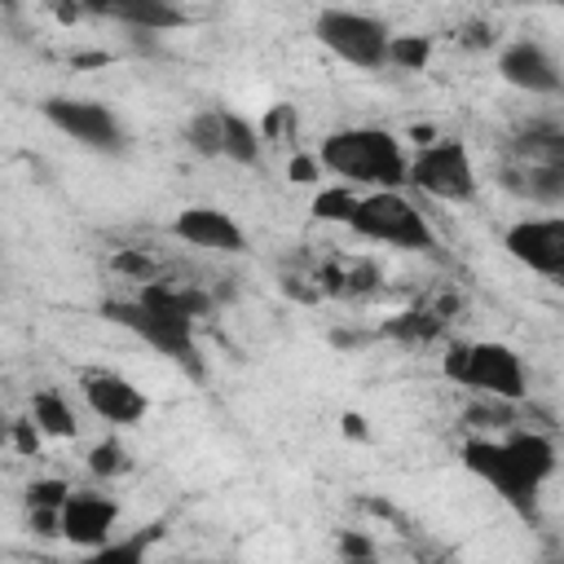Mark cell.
Masks as SVG:
<instances>
[{"label":"cell","instance_id":"f546056e","mask_svg":"<svg viewBox=\"0 0 564 564\" xmlns=\"http://www.w3.org/2000/svg\"><path fill=\"white\" fill-rule=\"evenodd\" d=\"M339 432H344L348 441H370V423H366V414H357V410L339 414Z\"/></svg>","mask_w":564,"mask_h":564},{"label":"cell","instance_id":"d6986e66","mask_svg":"<svg viewBox=\"0 0 564 564\" xmlns=\"http://www.w3.org/2000/svg\"><path fill=\"white\" fill-rule=\"evenodd\" d=\"M260 145H264V132L251 119H242L238 110H225V159H234L238 167H256Z\"/></svg>","mask_w":564,"mask_h":564},{"label":"cell","instance_id":"ffe728a7","mask_svg":"<svg viewBox=\"0 0 564 564\" xmlns=\"http://www.w3.org/2000/svg\"><path fill=\"white\" fill-rule=\"evenodd\" d=\"M185 145L198 159H225V110H198V115H189Z\"/></svg>","mask_w":564,"mask_h":564},{"label":"cell","instance_id":"484cf974","mask_svg":"<svg viewBox=\"0 0 564 564\" xmlns=\"http://www.w3.org/2000/svg\"><path fill=\"white\" fill-rule=\"evenodd\" d=\"M40 441H44V432H40V423H35L31 414L9 423V445H13L22 458H35V454H40Z\"/></svg>","mask_w":564,"mask_h":564},{"label":"cell","instance_id":"f1b7e54d","mask_svg":"<svg viewBox=\"0 0 564 564\" xmlns=\"http://www.w3.org/2000/svg\"><path fill=\"white\" fill-rule=\"evenodd\" d=\"M260 132H264V141H278L282 132H291V106H273V110L264 115Z\"/></svg>","mask_w":564,"mask_h":564},{"label":"cell","instance_id":"8fae6325","mask_svg":"<svg viewBox=\"0 0 564 564\" xmlns=\"http://www.w3.org/2000/svg\"><path fill=\"white\" fill-rule=\"evenodd\" d=\"M498 75H502L511 88L529 93V97H555V93H564V70H560L555 57H551L542 44H533V40H511V44L498 53Z\"/></svg>","mask_w":564,"mask_h":564},{"label":"cell","instance_id":"7402d4cb","mask_svg":"<svg viewBox=\"0 0 564 564\" xmlns=\"http://www.w3.org/2000/svg\"><path fill=\"white\" fill-rule=\"evenodd\" d=\"M432 62V35H419V31H392L388 40V66L397 70H423Z\"/></svg>","mask_w":564,"mask_h":564},{"label":"cell","instance_id":"4316f807","mask_svg":"<svg viewBox=\"0 0 564 564\" xmlns=\"http://www.w3.org/2000/svg\"><path fill=\"white\" fill-rule=\"evenodd\" d=\"M326 167H322V159L317 154H295L291 163H286V176L295 181V185H317V176H322Z\"/></svg>","mask_w":564,"mask_h":564},{"label":"cell","instance_id":"52a82bcc","mask_svg":"<svg viewBox=\"0 0 564 564\" xmlns=\"http://www.w3.org/2000/svg\"><path fill=\"white\" fill-rule=\"evenodd\" d=\"M410 185L441 203H471L476 163L458 137H436L432 145H419V154L410 159Z\"/></svg>","mask_w":564,"mask_h":564},{"label":"cell","instance_id":"2e32d148","mask_svg":"<svg viewBox=\"0 0 564 564\" xmlns=\"http://www.w3.org/2000/svg\"><path fill=\"white\" fill-rule=\"evenodd\" d=\"M511 163L564 172V128H555V123H533V128H524V132L511 141Z\"/></svg>","mask_w":564,"mask_h":564},{"label":"cell","instance_id":"e0dca14e","mask_svg":"<svg viewBox=\"0 0 564 564\" xmlns=\"http://www.w3.org/2000/svg\"><path fill=\"white\" fill-rule=\"evenodd\" d=\"M31 419H35L40 432L53 436V441H70V436L79 432V419H75L70 401H66L57 388H35V397H31Z\"/></svg>","mask_w":564,"mask_h":564},{"label":"cell","instance_id":"1f68e13d","mask_svg":"<svg viewBox=\"0 0 564 564\" xmlns=\"http://www.w3.org/2000/svg\"><path fill=\"white\" fill-rule=\"evenodd\" d=\"M4 13H18V0H4Z\"/></svg>","mask_w":564,"mask_h":564},{"label":"cell","instance_id":"ac0fdd59","mask_svg":"<svg viewBox=\"0 0 564 564\" xmlns=\"http://www.w3.org/2000/svg\"><path fill=\"white\" fill-rule=\"evenodd\" d=\"M441 330H445V308H423V304L383 322V335L397 344H432Z\"/></svg>","mask_w":564,"mask_h":564},{"label":"cell","instance_id":"5bb4252c","mask_svg":"<svg viewBox=\"0 0 564 564\" xmlns=\"http://www.w3.org/2000/svg\"><path fill=\"white\" fill-rule=\"evenodd\" d=\"M88 13L115 18L132 31H176L185 26V9L176 0H84Z\"/></svg>","mask_w":564,"mask_h":564},{"label":"cell","instance_id":"cb8c5ba5","mask_svg":"<svg viewBox=\"0 0 564 564\" xmlns=\"http://www.w3.org/2000/svg\"><path fill=\"white\" fill-rule=\"evenodd\" d=\"M110 273H119V278H128V282H154V278H159V264H154L141 247H119V251L110 256Z\"/></svg>","mask_w":564,"mask_h":564},{"label":"cell","instance_id":"9c48e42d","mask_svg":"<svg viewBox=\"0 0 564 564\" xmlns=\"http://www.w3.org/2000/svg\"><path fill=\"white\" fill-rule=\"evenodd\" d=\"M502 247L516 264L564 282V216H524V220L507 225Z\"/></svg>","mask_w":564,"mask_h":564},{"label":"cell","instance_id":"30bf717a","mask_svg":"<svg viewBox=\"0 0 564 564\" xmlns=\"http://www.w3.org/2000/svg\"><path fill=\"white\" fill-rule=\"evenodd\" d=\"M79 392H84L88 410H93L97 419L115 423V427H132V423H141L145 410H150L145 392H141L132 379H123L119 370H101V366H97V370H84V375H79Z\"/></svg>","mask_w":564,"mask_h":564},{"label":"cell","instance_id":"7c38bea8","mask_svg":"<svg viewBox=\"0 0 564 564\" xmlns=\"http://www.w3.org/2000/svg\"><path fill=\"white\" fill-rule=\"evenodd\" d=\"M119 524V502L106 498V494H93V489H70V498L62 502V538L84 546V551H97L110 542Z\"/></svg>","mask_w":564,"mask_h":564},{"label":"cell","instance_id":"6da1fadb","mask_svg":"<svg viewBox=\"0 0 564 564\" xmlns=\"http://www.w3.org/2000/svg\"><path fill=\"white\" fill-rule=\"evenodd\" d=\"M555 441L542 432H507V436H471L463 445V467L480 476L507 507L520 516L538 511L542 485L555 476Z\"/></svg>","mask_w":564,"mask_h":564},{"label":"cell","instance_id":"8992f818","mask_svg":"<svg viewBox=\"0 0 564 564\" xmlns=\"http://www.w3.org/2000/svg\"><path fill=\"white\" fill-rule=\"evenodd\" d=\"M313 35L339 62H348L357 70L388 66V40H392V31L375 13H361V9H322L313 18Z\"/></svg>","mask_w":564,"mask_h":564},{"label":"cell","instance_id":"4fadbf2b","mask_svg":"<svg viewBox=\"0 0 564 564\" xmlns=\"http://www.w3.org/2000/svg\"><path fill=\"white\" fill-rule=\"evenodd\" d=\"M172 234H176L181 242H189V247L220 251V256H238V251H247V238H242L238 220H234L229 212L212 207V203H194V207L176 212Z\"/></svg>","mask_w":564,"mask_h":564},{"label":"cell","instance_id":"9a60e30c","mask_svg":"<svg viewBox=\"0 0 564 564\" xmlns=\"http://www.w3.org/2000/svg\"><path fill=\"white\" fill-rule=\"evenodd\" d=\"M141 304L150 308H163L172 317H185V322H198L212 313V295L203 286H189V282H167V278H154V282H141L137 291Z\"/></svg>","mask_w":564,"mask_h":564},{"label":"cell","instance_id":"7a4b0ae2","mask_svg":"<svg viewBox=\"0 0 564 564\" xmlns=\"http://www.w3.org/2000/svg\"><path fill=\"white\" fill-rule=\"evenodd\" d=\"M317 159L326 172H335L348 185H370V189H401L410 181V159L401 141L388 128H339L317 145Z\"/></svg>","mask_w":564,"mask_h":564},{"label":"cell","instance_id":"83f0119b","mask_svg":"<svg viewBox=\"0 0 564 564\" xmlns=\"http://www.w3.org/2000/svg\"><path fill=\"white\" fill-rule=\"evenodd\" d=\"M339 555H344V560H375V555H379V546H375L366 533L344 529V533H339Z\"/></svg>","mask_w":564,"mask_h":564},{"label":"cell","instance_id":"d4e9b609","mask_svg":"<svg viewBox=\"0 0 564 564\" xmlns=\"http://www.w3.org/2000/svg\"><path fill=\"white\" fill-rule=\"evenodd\" d=\"M70 498V485L66 480H57V476H44V480H31V489H26V507H57L62 511V502Z\"/></svg>","mask_w":564,"mask_h":564},{"label":"cell","instance_id":"44dd1931","mask_svg":"<svg viewBox=\"0 0 564 564\" xmlns=\"http://www.w3.org/2000/svg\"><path fill=\"white\" fill-rule=\"evenodd\" d=\"M357 203H361L357 185L335 181V185H322V189L313 194V216H317V220H326V225H352Z\"/></svg>","mask_w":564,"mask_h":564},{"label":"cell","instance_id":"4dcf8cb0","mask_svg":"<svg viewBox=\"0 0 564 564\" xmlns=\"http://www.w3.org/2000/svg\"><path fill=\"white\" fill-rule=\"evenodd\" d=\"M110 62V53H75L70 57V66H106Z\"/></svg>","mask_w":564,"mask_h":564},{"label":"cell","instance_id":"603a6c76","mask_svg":"<svg viewBox=\"0 0 564 564\" xmlns=\"http://www.w3.org/2000/svg\"><path fill=\"white\" fill-rule=\"evenodd\" d=\"M132 467V458H128V449L115 441V436H106V441H97L93 449H88V471L97 476V480H115V476H123Z\"/></svg>","mask_w":564,"mask_h":564},{"label":"cell","instance_id":"277c9868","mask_svg":"<svg viewBox=\"0 0 564 564\" xmlns=\"http://www.w3.org/2000/svg\"><path fill=\"white\" fill-rule=\"evenodd\" d=\"M348 229L357 238L388 242L397 251H436L441 247L436 242V229L427 225V216L401 189H370V194H361Z\"/></svg>","mask_w":564,"mask_h":564},{"label":"cell","instance_id":"3957f363","mask_svg":"<svg viewBox=\"0 0 564 564\" xmlns=\"http://www.w3.org/2000/svg\"><path fill=\"white\" fill-rule=\"evenodd\" d=\"M441 375L458 388H471L480 397L494 401H524L529 379H524V361L516 348L498 344V339H458L445 348L441 357Z\"/></svg>","mask_w":564,"mask_h":564},{"label":"cell","instance_id":"5b68a950","mask_svg":"<svg viewBox=\"0 0 564 564\" xmlns=\"http://www.w3.org/2000/svg\"><path fill=\"white\" fill-rule=\"evenodd\" d=\"M101 317L115 322V326H123V330H132V335L145 339L154 352L181 361L194 379L203 375V357H198V344H194V326H198V322L172 317V313H163V308H150V304H141L137 295H132V300H106V304H101Z\"/></svg>","mask_w":564,"mask_h":564},{"label":"cell","instance_id":"ba28073f","mask_svg":"<svg viewBox=\"0 0 564 564\" xmlns=\"http://www.w3.org/2000/svg\"><path fill=\"white\" fill-rule=\"evenodd\" d=\"M40 115L66 132L70 141L97 150V154H123L128 150V132L119 123V115L106 101H88V97H48L40 106Z\"/></svg>","mask_w":564,"mask_h":564}]
</instances>
